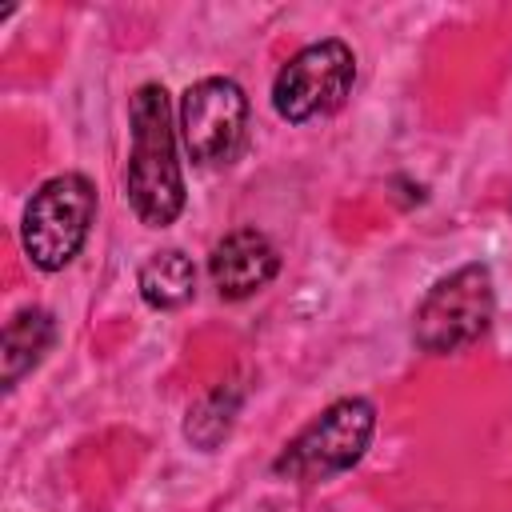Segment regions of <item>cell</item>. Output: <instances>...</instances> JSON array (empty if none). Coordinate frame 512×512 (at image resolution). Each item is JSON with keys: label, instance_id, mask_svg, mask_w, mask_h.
Segmentation results:
<instances>
[{"label": "cell", "instance_id": "cell-9", "mask_svg": "<svg viewBox=\"0 0 512 512\" xmlns=\"http://www.w3.org/2000/svg\"><path fill=\"white\" fill-rule=\"evenodd\" d=\"M136 284H140V296H144L148 308L172 312V308L192 300V292H196V264L180 248H164V252H152L144 260Z\"/></svg>", "mask_w": 512, "mask_h": 512}, {"label": "cell", "instance_id": "cell-3", "mask_svg": "<svg viewBox=\"0 0 512 512\" xmlns=\"http://www.w3.org/2000/svg\"><path fill=\"white\" fill-rule=\"evenodd\" d=\"M96 216V188L80 172L44 180L20 216V244L40 272H60L84 248Z\"/></svg>", "mask_w": 512, "mask_h": 512}, {"label": "cell", "instance_id": "cell-1", "mask_svg": "<svg viewBox=\"0 0 512 512\" xmlns=\"http://www.w3.org/2000/svg\"><path fill=\"white\" fill-rule=\"evenodd\" d=\"M132 152H128V200L148 228H168L184 208V172L176 156L172 104L164 84H140L128 104Z\"/></svg>", "mask_w": 512, "mask_h": 512}, {"label": "cell", "instance_id": "cell-7", "mask_svg": "<svg viewBox=\"0 0 512 512\" xmlns=\"http://www.w3.org/2000/svg\"><path fill=\"white\" fill-rule=\"evenodd\" d=\"M276 272H280V252L256 228L228 232L208 256V276L224 300H244V296L260 292Z\"/></svg>", "mask_w": 512, "mask_h": 512}, {"label": "cell", "instance_id": "cell-10", "mask_svg": "<svg viewBox=\"0 0 512 512\" xmlns=\"http://www.w3.org/2000/svg\"><path fill=\"white\" fill-rule=\"evenodd\" d=\"M236 408H240V392L216 388L212 396H204V400L188 412L184 436H188L192 444H200V448H212V444L232 428V412H236Z\"/></svg>", "mask_w": 512, "mask_h": 512}, {"label": "cell", "instance_id": "cell-2", "mask_svg": "<svg viewBox=\"0 0 512 512\" xmlns=\"http://www.w3.org/2000/svg\"><path fill=\"white\" fill-rule=\"evenodd\" d=\"M372 432H376V408L364 396H344L284 444L272 472L296 484H320L328 476L348 472L368 452Z\"/></svg>", "mask_w": 512, "mask_h": 512}, {"label": "cell", "instance_id": "cell-5", "mask_svg": "<svg viewBox=\"0 0 512 512\" xmlns=\"http://www.w3.org/2000/svg\"><path fill=\"white\" fill-rule=\"evenodd\" d=\"M356 80V52L344 40H316L300 48L272 80V108L288 124L336 112Z\"/></svg>", "mask_w": 512, "mask_h": 512}, {"label": "cell", "instance_id": "cell-6", "mask_svg": "<svg viewBox=\"0 0 512 512\" xmlns=\"http://www.w3.org/2000/svg\"><path fill=\"white\" fill-rule=\"evenodd\" d=\"M180 132L196 164H232L248 132V96L228 76L196 80L180 96Z\"/></svg>", "mask_w": 512, "mask_h": 512}, {"label": "cell", "instance_id": "cell-8", "mask_svg": "<svg viewBox=\"0 0 512 512\" xmlns=\"http://www.w3.org/2000/svg\"><path fill=\"white\" fill-rule=\"evenodd\" d=\"M56 340V320L44 308H20L8 324H4V340H0V380L4 388H16V380L24 372H32L40 364V356L52 348Z\"/></svg>", "mask_w": 512, "mask_h": 512}, {"label": "cell", "instance_id": "cell-4", "mask_svg": "<svg viewBox=\"0 0 512 512\" xmlns=\"http://www.w3.org/2000/svg\"><path fill=\"white\" fill-rule=\"evenodd\" d=\"M492 312H496L492 272L484 264H464L424 292L412 316V336L424 352L448 356L476 344L488 332Z\"/></svg>", "mask_w": 512, "mask_h": 512}]
</instances>
